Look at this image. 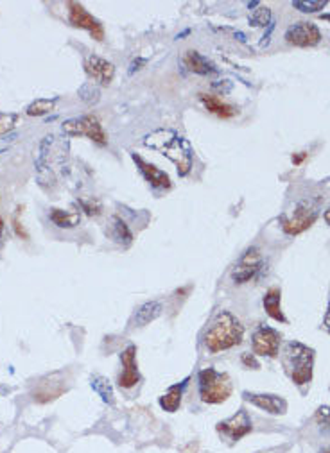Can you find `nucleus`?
<instances>
[{
  "label": "nucleus",
  "instance_id": "nucleus-1",
  "mask_svg": "<svg viewBox=\"0 0 330 453\" xmlns=\"http://www.w3.org/2000/svg\"><path fill=\"white\" fill-rule=\"evenodd\" d=\"M242 339H245V326H242V323L232 312L221 310L214 317V321L208 326V330H206L205 337H203V344H205L208 353L217 355V353H223V351L239 346Z\"/></svg>",
  "mask_w": 330,
  "mask_h": 453
},
{
  "label": "nucleus",
  "instance_id": "nucleus-2",
  "mask_svg": "<svg viewBox=\"0 0 330 453\" xmlns=\"http://www.w3.org/2000/svg\"><path fill=\"white\" fill-rule=\"evenodd\" d=\"M147 147L158 151L160 154L167 156L178 169V174L187 176L192 169L194 153L192 147L183 137L174 131H155L147 135L144 140Z\"/></svg>",
  "mask_w": 330,
  "mask_h": 453
},
{
  "label": "nucleus",
  "instance_id": "nucleus-3",
  "mask_svg": "<svg viewBox=\"0 0 330 453\" xmlns=\"http://www.w3.org/2000/svg\"><path fill=\"white\" fill-rule=\"evenodd\" d=\"M282 366L292 384H311L314 373V350L302 342H286L282 350Z\"/></svg>",
  "mask_w": 330,
  "mask_h": 453
},
{
  "label": "nucleus",
  "instance_id": "nucleus-4",
  "mask_svg": "<svg viewBox=\"0 0 330 453\" xmlns=\"http://www.w3.org/2000/svg\"><path fill=\"white\" fill-rule=\"evenodd\" d=\"M197 389L203 403L219 405L232 396V378L228 373H221L214 368L201 369L197 375Z\"/></svg>",
  "mask_w": 330,
  "mask_h": 453
},
{
  "label": "nucleus",
  "instance_id": "nucleus-5",
  "mask_svg": "<svg viewBox=\"0 0 330 453\" xmlns=\"http://www.w3.org/2000/svg\"><path fill=\"white\" fill-rule=\"evenodd\" d=\"M317 219V201H302L295 206L291 214H283L280 224L286 235H300L309 230Z\"/></svg>",
  "mask_w": 330,
  "mask_h": 453
},
{
  "label": "nucleus",
  "instance_id": "nucleus-6",
  "mask_svg": "<svg viewBox=\"0 0 330 453\" xmlns=\"http://www.w3.org/2000/svg\"><path fill=\"white\" fill-rule=\"evenodd\" d=\"M63 133L69 137L88 138L101 147L108 144V135L104 133L101 120L95 115H83L79 119L67 120V122H63Z\"/></svg>",
  "mask_w": 330,
  "mask_h": 453
},
{
  "label": "nucleus",
  "instance_id": "nucleus-7",
  "mask_svg": "<svg viewBox=\"0 0 330 453\" xmlns=\"http://www.w3.org/2000/svg\"><path fill=\"white\" fill-rule=\"evenodd\" d=\"M286 42L292 47L300 49H309L316 47L322 42V31L316 24L313 22H296L292 26H289V29L286 31Z\"/></svg>",
  "mask_w": 330,
  "mask_h": 453
},
{
  "label": "nucleus",
  "instance_id": "nucleus-8",
  "mask_svg": "<svg viewBox=\"0 0 330 453\" xmlns=\"http://www.w3.org/2000/svg\"><path fill=\"white\" fill-rule=\"evenodd\" d=\"M280 342H282V335L274 328L266 325H261L251 339L253 355L257 357H267V359H274L279 357Z\"/></svg>",
  "mask_w": 330,
  "mask_h": 453
},
{
  "label": "nucleus",
  "instance_id": "nucleus-9",
  "mask_svg": "<svg viewBox=\"0 0 330 453\" xmlns=\"http://www.w3.org/2000/svg\"><path fill=\"white\" fill-rule=\"evenodd\" d=\"M219 436L226 437L232 443H237L242 437H246L248 434H251L253 430V423L251 418H249L248 411L246 409H239L232 418L224 419V421H219L217 427H215Z\"/></svg>",
  "mask_w": 330,
  "mask_h": 453
},
{
  "label": "nucleus",
  "instance_id": "nucleus-10",
  "mask_svg": "<svg viewBox=\"0 0 330 453\" xmlns=\"http://www.w3.org/2000/svg\"><path fill=\"white\" fill-rule=\"evenodd\" d=\"M67 8H69V22L74 27L86 31V33H90L92 38L97 40V42H103L104 40L103 24H101L94 15L88 13V11L85 9V6L79 4V2H69Z\"/></svg>",
  "mask_w": 330,
  "mask_h": 453
},
{
  "label": "nucleus",
  "instance_id": "nucleus-11",
  "mask_svg": "<svg viewBox=\"0 0 330 453\" xmlns=\"http://www.w3.org/2000/svg\"><path fill=\"white\" fill-rule=\"evenodd\" d=\"M262 269V255L257 248H249L232 269V280L236 283H248Z\"/></svg>",
  "mask_w": 330,
  "mask_h": 453
},
{
  "label": "nucleus",
  "instance_id": "nucleus-12",
  "mask_svg": "<svg viewBox=\"0 0 330 453\" xmlns=\"http://www.w3.org/2000/svg\"><path fill=\"white\" fill-rule=\"evenodd\" d=\"M120 364H122V373L119 375L120 389H133L135 385L140 382V373L137 366V348L128 346L120 353Z\"/></svg>",
  "mask_w": 330,
  "mask_h": 453
},
{
  "label": "nucleus",
  "instance_id": "nucleus-13",
  "mask_svg": "<svg viewBox=\"0 0 330 453\" xmlns=\"http://www.w3.org/2000/svg\"><path fill=\"white\" fill-rule=\"evenodd\" d=\"M242 398H245L246 402L251 403L253 407H257V409H261V411L267 412L271 416H282L288 412V402L283 398L277 396V394H258L245 391Z\"/></svg>",
  "mask_w": 330,
  "mask_h": 453
},
{
  "label": "nucleus",
  "instance_id": "nucleus-14",
  "mask_svg": "<svg viewBox=\"0 0 330 453\" xmlns=\"http://www.w3.org/2000/svg\"><path fill=\"white\" fill-rule=\"evenodd\" d=\"M83 67H85L86 76L94 79L101 86H108L113 81V77H115V65L110 63L104 58L88 56L85 60V63H83Z\"/></svg>",
  "mask_w": 330,
  "mask_h": 453
},
{
  "label": "nucleus",
  "instance_id": "nucleus-15",
  "mask_svg": "<svg viewBox=\"0 0 330 453\" xmlns=\"http://www.w3.org/2000/svg\"><path fill=\"white\" fill-rule=\"evenodd\" d=\"M131 158H133V162H135V165L138 167V171L142 172V176L146 178V181L151 185V187H153V189H156V190L171 189L172 183H171V178H169L167 172L160 171L156 165H153V163H147L146 160L135 153H131Z\"/></svg>",
  "mask_w": 330,
  "mask_h": 453
},
{
  "label": "nucleus",
  "instance_id": "nucleus-16",
  "mask_svg": "<svg viewBox=\"0 0 330 453\" xmlns=\"http://www.w3.org/2000/svg\"><path fill=\"white\" fill-rule=\"evenodd\" d=\"M65 391H67V387H65L60 375H52V377H47L45 380L40 382L38 387H36L35 393H33V398H35V402L38 403H49L52 402V400L60 398Z\"/></svg>",
  "mask_w": 330,
  "mask_h": 453
},
{
  "label": "nucleus",
  "instance_id": "nucleus-17",
  "mask_svg": "<svg viewBox=\"0 0 330 453\" xmlns=\"http://www.w3.org/2000/svg\"><path fill=\"white\" fill-rule=\"evenodd\" d=\"M181 61H183V65L190 72L197 74V76H212V74H215L214 63H212L208 58L203 56V54H199L197 51H192V49L183 52Z\"/></svg>",
  "mask_w": 330,
  "mask_h": 453
},
{
  "label": "nucleus",
  "instance_id": "nucleus-18",
  "mask_svg": "<svg viewBox=\"0 0 330 453\" xmlns=\"http://www.w3.org/2000/svg\"><path fill=\"white\" fill-rule=\"evenodd\" d=\"M262 305H264V310H266V314L271 319L288 325V317L283 316L282 312V291H280L279 287H271L270 291L266 292V296H264Z\"/></svg>",
  "mask_w": 330,
  "mask_h": 453
},
{
  "label": "nucleus",
  "instance_id": "nucleus-19",
  "mask_svg": "<svg viewBox=\"0 0 330 453\" xmlns=\"http://www.w3.org/2000/svg\"><path fill=\"white\" fill-rule=\"evenodd\" d=\"M199 101L203 103L206 112L214 113L219 119H232L237 115V110L230 104H226L221 97L214 94H199Z\"/></svg>",
  "mask_w": 330,
  "mask_h": 453
},
{
  "label": "nucleus",
  "instance_id": "nucleus-20",
  "mask_svg": "<svg viewBox=\"0 0 330 453\" xmlns=\"http://www.w3.org/2000/svg\"><path fill=\"white\" fill-rule=\"evenodd\" d=\"M185 387H187V380L181 382V384L172 385V387H169V389L165 391L162 396H160L158 403H160V407H162L163 411H165V412H176L178 409H180L181 400H183Z\"/></svg>",
  "mask_w": 330,
  "mask_h": 453
},
{
  "label": "nucleus",
  "instance_id": "nucleus-21",
  "mask_svg": "<svg viewBox=\"0 0 330 453\" xmlns=\"http://www.w3.org/2000/svg\"><path fill=\"white\" fill-rule=\"evenodd\" d=\"M49 219L52 223L56 224L58 228H65V230H70V228H76L79 223H81V214L79 210H61V208H52L51 214H49Z\"/></svg>",
  "mask_w": 330,
  "mask_h": 453
},
{
  "label": "nucleus",
  "instance_id": "nucleus-22",
  "mask_svg": "<svg viewBox=\"0 0 330 453\" xmlns=\"http://www.w3.org/2000/svg\"><path fill=\"white\" fill-rule=\"evenodd\" d=\"M162 310L163 307L160 301H147V303H144L140 308H138L137 316H135V321H137L138 326L149 325V323H153L155 319H158V317L162 316Z\"/></svg>",
  "mask_w": 330,
  "mask_h": 453
},
{
  "label": "nucleus",
  "instance_id": "nucleus-23",
  "mask_svg": "<svg viewBox=\"0 0 330 453\" xmlns=\"http://www.w3.org/2000/svg\"><path fill=\"white\" fill-rule=\"evenodd\" d=\"M90 385L92 389L101 396V400H103L104 403H108V405H113V403H115V393H113V387L108 378L101 377V375H94L90 380Z\"/></svg>",
  "mask_w": 330,
  "mask_h": 453
},
{
  "label": "nucleus",
  "instance_id": "nucleus-24",
  "mask_svg": "<svg viewBox=\"0 0 330 453\" xmlns=\"http://www.w3.org/2000/svg\"><path fill=\"white\" fill-rule=\"evenodd\" d=\"M110 235L113 237V240H117L119 244L129 246L133 242V233L129 231L128 224L122 221L120 217H112V226H110Z\"/></svg>",
  "mask_w": 330,
  "mask_h": 453
},
{
  "label": "nucleus",
  "instance_id": "nucleus-25",
  "mask_svg": "<svg viewBox=\"0 0 330 453\" xmlns=\"http://www.w3.org/2000/svg\"><path fill=\"white\" fill-rule=\"evenodd\" d=\"M54 106H56V99H52V101L51 99H36L35 103H31L27 106L26 113L29 117H43L51 113Z\"/></svg>",
  "mask_w": 330,
  "mask_h": 453
},
{
  "label": "nucleus",
  "instance_id": "nucleus-26",
  "mask_svg": "<svg viewBox=\"0 0 330 453\" xmlns=\"http://www.w3.org/2000/svg\"><path fill=\"white\" fill-rule=\"evenodd\" d=\"M271 20L270 8H258L255 9L249 17V26L253 27H266Z\"/></svg>",
  "mask_w": 330,
  "mask_h": 453
},
{
  "label": "nucleus",
  "instance_id": "nucleus-27",
  "mask_svg": "<svg viewBox=\"0 0 330 453\" xmlns=\"http://www.w3.org/2000/svg\"><path fill=\"white\" fill-rule=\"evenodd\" d=\"M327 6V0H317V2H300V0H296L292 2V8L302 11V13H316L320 9H323Z\"/></svg>",
  "mask_w": 330,
  "mask_h": 453
},
{
  "label": "nucleus",
  "instance_id": "nucleus-28",
  "mask_svg": "<svg viewBox=\"0 0 330 453\" xmlns=\"http://www.w3.org/2000/svg\"><path fill=\"white\" fill-rule=\"evenodd\" d=\"M17 120L18 117L15 113H0V137L8 135L9 131H13Z\"/></svg>",
  "mask_w": 330,
  "mask_h": 453
},
{
  "label": "nucleus",
  "instance_id": "nucleus-29",
  "mask_svg": "<svg viewBox=\"0 0 330 453\" xmlns=\"http://www.w3.org/2000/svg\"><path fill=\"white\" fill-rule=\"evenodd\" d=\"M22 210H24V206H18L17 212H15V215H13V230H15V233H17V235L20 237L22 240H29V233H27V231H26V228H24V224L20 223Z\"/></svg>",
  "mask_w": 330,
  "mask_h": 453
},
{
  "label": "nucleus",
  "instance_id": "nucleus-30",
  "mask_svg": "<svg viewBox=\"0 0 330 453\" xmlns=\"http://www.w3.org/2000/svg\"><path fill=\"white\" fill-rule=\"evenodd\" d=\"M314 419H316L322 427L330 428V407L329 405L320 407V409L316 411V414H314Z\"/></svg>",
  "mask_w": 330,
  "mask_h": 453
},
{
  "label": "nucleus",
  "instance_id": "nucleus-31",
  "mask_svg": "<svg viewBox=\"0 0 330 453\" xmlns=\"http://www.w3.org/2000/svg\"><path fill=\"white\" fill-rule=\"evenodd\" d=\"M83 208V212L85 214H88L90 217H94V215H99L101 214V205H99L97 201H81L79 203Z\"/></svg>",
  "mask_w": 330,
  "mask_h": 453
},
{
  "label": "nucleus",
  "instance_id": "nucleus-32",
  "mask_svg": "<svg viewBox=\"0 0 330 453\" xmlns=\"http://www.w3.org/2000/svg\"><path fill=\"white\" fill-rule=\"evenodd\" d=\"M242 364H245V366H248V368H251V369L261 368V366H258V362L255 360V357H253L251 353H245V355H242Z\"/></svg>",
  "mask_w": 330,
  "mask_h": 453
},
{
  "label": "nucleus",
  "instance_id": "nucleus-33",
  "mask_svg": "<svg viewBox=\"0 0 330 453\" xmlns=\"http://www.w3.org/2000/svg\"><path fill=\"white\" fill-rule=\"evenodd\" d=\"M307 158V154H292V163H295V165H300L302 162H304V160Z\"/></svg>",
  "mask_w": 330,
  "mask_h": 453
},
{
  "label": "nucleus",
  "instance_id": "nucleus-34",
  "mask_svg": "<svg viewBox=\"0 0 330 453\" xmlns=\"http://www.w3.org/2000/svg\"><path fill=\"white\" fill-rule=\"evenodd\" d=\"M323 326H325V330L330 334V305H329V308H327L325 319H323Z\"/></svg>",
  "mask_w": 330,
  "mask_h": 453
},
{
  "label": "nucleus",
  "instance_id": "nucleus-35",
  "mask_svg": "<svg viewBox=\"0 0 330 453\" xmlns=\"http://www.w3.org/2000/svg\"><path fill=\"white\" fill-rule=\"evenodd\" d=\"M4 230H6V224L4 221H2V217H0V246L4 244Z\"/></svg>",
  "mask_w": 330,
  "mask_h": 453
},
{
  "label": "nucleus",
  "instance_id": "nucleus-36",
  "mask_svg": "<svg viewBox=\"0 0 330 453\" xmlns=\"http://www.w3.org/2000/svg\"><path fill=\"white\" fill-rule=\"evenodd\" d=\"M323 219H325V223L330 226V208L325 210V214H323Z\"/></svg>",
  "mask_w": 330,
  "mask_h": 453
},
{
  "label": "nucleus",
  "instance_id": "nucleus-37",
  "mask_svg": "<svg viewBox=\"0 0 330 453\" xmlns=\"http://www.w3.org/2000/svg\"><path fill=\"white\" fill-rule=\"evenodd\" d=\"M322 18H323V20L330 22V13H329V15H322Z\"/></svg>",
  "mask_w": 330,
  "mask_h": 453
},
{
  "label": "nucleus",
  "instance_id": "nucleus-38",
  "mask_svg": "<svg viewBox=\"0 0 330 453\" xmlns=\"http://www.w3.org/2000/svg\"><path fill=\"white\" fill-rule=\"evenodd\" d=\"M320 453H330V448H323Z\"/></svg>",
  "mask_w": 330,
  "mask_h": 453
}]
</instances>
